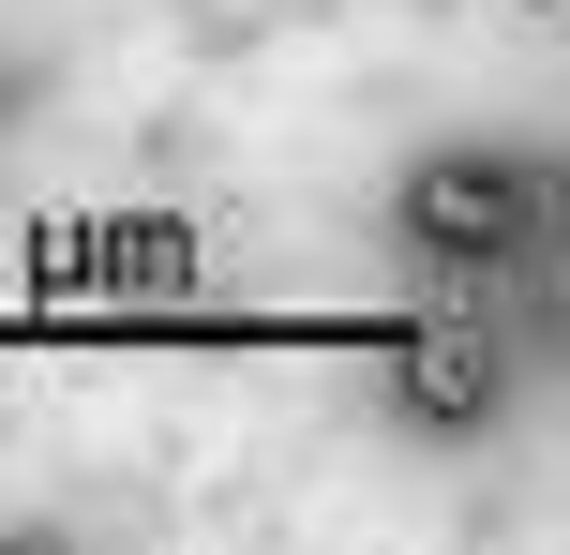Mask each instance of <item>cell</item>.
I'll list each match as a JSON object with an SVG mask.
<instances>
[{
  "mask_svg": "<svg viewBox=\"0 0 570 555\" xmlns=\"http://www.w3.org/2000/svg\"><path fill=\"white\" fill-rule=\"evenodd\" d=\"M405 226H421V256H511L525 226H541V180L525 166H495V150H435L421 180H405Z\"/></svg>",
  "mask_w": 570,
  "mask_h": 555,
  "instance_id": "cell-1",
  "label": "cell"
},
{
  "mask_svg": "<svg viewBox=\"0 0 570 555\" xmlns=\"http://www.w3.org/2000/svg\"><path fill=\"white\" fill-rule=\"evenodd\" d=\"M405 406H421V420H481L495 406V346H481V330H405Z\"/></svg>",
  "mask_w": 570,
  "mask_h": 555,
  "instance_id": "cell-2",
  "label": "cell"
}]
</instances>
